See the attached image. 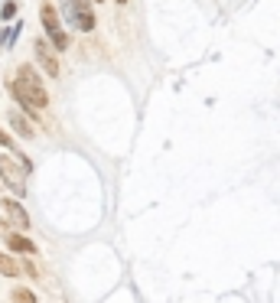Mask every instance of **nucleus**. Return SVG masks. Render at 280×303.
Here are the masks:
<instances>
[{"mask_svg": "<svg viewBox=\"0 0 280 303\" xmlns=\"http://www.w3.org/2000/svg\"><path fill=\"white\" fill-rule=\"evenodd\" d=\"M10 95L16 98V104L26 111V114L36 117L39 111L49 104V95H46V85H43V78H39V72L33 69V65H20V72H16V78L10 82Z\"/></svg>", "mask_w": 280, "mask_h": 303, "instance_id": "nucleus-1", "label": "nucleus"}, {"mask_svg": "<svg viewBox=\"0 0 280 303\" xmlns=\"http://www.w3.org/2000/svg\"><path fill=\"white\" fill-rule=\"evenodd\" d=\"M39 20H43V30H46V36H49V43H52L55 52L69 49V33L62 30V23H59V13H55L52 3H43V7H39Z\"/></svg>", "mask_w": 280, "mask_h": 303, "instance_id": "nucleus-2", "label": "nucleus"}, {"mask_svg": "<svg viewBox=\"0 0 280 303\" xmlns=\"http://www.w3.org/2000/svg\"><path fill=\"white\" fill-rule=\"evenodd\" d=\"M0 179L7 183V189H13V196H26V170L20 166L16 156H0Z\"/></svg>", "mask_w": 280, "mask_h": 303, "instance_id": "nucleus-3", "label": "nucleus"}, {"mask_svg": "<svg viewBox=\"0 0 280 303\" xmlns=\"http://www.w3.org/2000/svg\"><path fill=\"white\" fill-rule=\"evenodd\" d=\"M65 16L72 20V26L82 33H92L94 30V10H92V0H65Z\"/></svg>", "mask_w": 280, "mask_h": 303, "instance_id": "nucleus-4", "label": "nucleus"}, {"mask_svg": "<svg viewBox=\"0 0 280 303\" xmlns=\"http://www.w3.org/2000/svg\"><path fill=\"white\" fill-rule=\"evenodd\" d=\"M33 52H36V62L43 65V72H46L49 78L59 75V59H55V49L49 46L46 39H36V43H33Z\"/></svg>", "mask_w": 280, "mask_h": 303, "instance_id": "nucleus-5", "label": "nucleus"}, {"mask_svg": "<svg viewBox=\"0 0 280 303\" xmlns=\"http://www.w3.org/2000/svg\"><path fill=\"white\" fill-rule=\"evenodd\" d=\"M0 235H3V241L10 245V251H20V254H36V245H33L30 238H23L20 232H10L7 222H0Z\"/></svg>", "mask_w": 280, "mask_h": 303, "instance_id": "nucleus-6", "label": "nucleus"}, {"mask_svg": "<svg viewBox=\"0 0 280 303\" xmlns=\"http://www.w3.org/2000/svg\"><path fill=\"white\" fill-rule=\"evenodd\" d=\"M7 121H10V127H13V131L20 134V137H23V140H33V137H36V127H33L30 121H26V117H23V111L10 108V111H7Z\"/></svg>", "mask_w": 280, "mask_h": 303, "instance_id": "nucleus-7", "label": "nucleus"}, {"mask_svg": "<svg viewBox=\"0 0 280 303\" xmlns=\"http://www.w3.org/2000/svg\"><path fill=\"white\" fill-rule=\"evenodd\" d=\"M0 205H3V212H7V218H10V222H13L16 228H30V215H26V209H23V205H20V202H16V199H3V202H0Z\"/></svg>", "mask_w": 280, "mask_h": 303, "instance_id": "nucleus-8", "label": "nucleus"}, {"mask_svg": "<svg viewBox=\"0 0 280 303\" xmlns=\"http://www.w3.org/2000/svg\"><path fill=\"white\" fill-rule=\"evenodd\" d=\"M0 274H3V277H20V274H23V264H20L16 257L0 251Z\"/></svg>", "mask_w": 280, "mask_h": 303, "instance_id": "nucleus-9", "label": "nucleus"}, {"mask_svg": "<svg viewBox=\"0 0 280 303\" xmlns=\"http://www.w3.org/2000/svg\"><path fill=\"white\" fill-rule=\"evenodd\" d=\"M10 303H36V294L26 287H16L13 294H10Z\"/></svg>", "mask_w": 280, "mask_h": 303, "instance_id": "nucleus-10", "label": "nucleus"}, {"mask_svg": "<svg viewBox=\"0 0 280 303\" xmlns=\"http://www.w3.org/2000/svg\"><path fill=\"white\" fill-rule=\"evenodd\" d=\"M20 30H23V23H16V26H10V30H3V33H0V46H13L16 36H20Z\"/></svg>", "mask_w": 280, "mask_h": 303, "instance_id": "nucleus-11", "label": "nucleus"}, {"mask_svg": "<svg viewBox=\"0 0 280 303\" xmlns=\"http://www.w3.org/2000/svg\"><path fill=\"white\" fill-rule=\"evenodd\" d=\"M16 10H20V3H16V0H7V3L0 7V16H3V20H13Z\"/></svg>", "mask_w": 280, "mask_h": 303, "instance_id": "nucleus-12", "label": "nucleus"}, {"mask_svg": "<svg viewBox=\"0 0 280 303\" xmlns=\"http://www.w3.org/2000/svg\"><path fill=\"white\" fill-rule=\"evenodd\" d=\"M0 144H3V147H7V150H10V153H13V150H16V144H13V137H10V134H7V131H0Z\"/></svg>", "mask_w": 280, "mask_h": 303, "instance_id": "nucleus-13", "label": "nucleus"}, {"mask_svg": "<svg viewBox=\"0 0 280 303\" xmlns=\"http://www.w3.org/2000/svg\"><path fill=\"white\" fill-rule=\"evenodd\" d=\"M114 3H127V0H114Z\"/></svg>", "mask_w": 280, "mask_h": 303, "instance_id": "nucleus-14", "label": "nucleus"}, {"mask_svg": "<svg viewBox=\"0 0 280 303\" xmlns=\"http://www.w3.org/2000/svg\"><path fill=\"white\" fill-rule=\"evenodd\" d=\"M92 3H104V0H92Z\"/></svg>", "mask_w": 280, "mask_h": 303, "instance_id": "nucleus-15", "label": "nucleus"}]
</instances>
